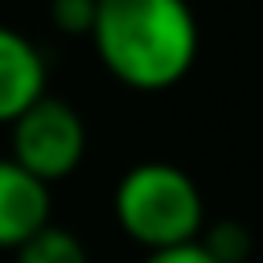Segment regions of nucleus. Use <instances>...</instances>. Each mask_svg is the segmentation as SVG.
I'll return each mask as SVG.
<instances>
[{"mask_svg":"<svg viewBox=\"0 0 263 263\" xmlns=\"http://www.w3.org/2000/svg\"><path fill=\"white\" fill-rule=\"evenodd\" d=\"M86 37L99 66L136 95H160L185 82L201 49L189 0H99Z\"/></svg>","mask_w":263,"mask_h":263,"instance_id":"f257e3e1","label":"nucleus"},{"mask_svg":"<svg viewBox=\"0 0 263 263\" xmlns=\"http://www.w3.org/2000/svg\"><path fill=\"white\" fill-rule=\"evenodd\" d=\"M111 218L140 251L197 242L205 230V197L197 181L168 160L132 164L111 189Z\"/></svg>","mask_w":263,"mask_h":263,"instance_id":"f03ea898","label":"nucleus"},{"mask_svg":"<svg viewBox=\"0 0 263 263\" xmlns=\"http://www.w3.org/2000/svg\"><path fill=\"white\" fill-rule=\"evenodd\" d=\"M8 156L41 185L66 181L86 156V123L74 103L41 95L8 123Z\"/></svg>","mask_w":263,"mask_h":263,"instance_id":"7ed1b4c3","label":"nucleus"},{"mask_svg":"<svg viewBox=\"0 0 263 263\" xmlns=\"http://www.w3.org/2000/svg\"><path fill=\"white\" fill-rule=\"evenodd\" d=\"M41 95H49V62L41 45L12 25H0V127H8Z\"/></svg>","mask_w":263,"mask_h":263,"instance_id":"20e7f679","label":"nucleus"},{"mask_svg":"<svg viewBox=\"0 0 263 263\" xmlns=\"http://www.w3.org/2000/svg\"><path fill=\"white\" fill-rule=\"evenodd\" d=\"M53 214V193L37 177H29L12 156H0V251H16L29 234H37Z\"/></svg>","mask_w":263,"mask_h":263,"instance_id":"39448f33","label":"nucleus"},{"mask_svg":"<svg viewBox=\"0 0 263 263\" xmlns=\"http://www.w3.org/2000/svg\"><path fill=\"white\" fill-rule=\"evenodd\" d=\"M12 263H90V251L74 230L45 222L37 234H29L12 251Z\"/></svg>","mask_w":263,"mask_h":263,"instance_id":"423d86ee","label":"nucleus"},{"mask_svg":"<svg viewBox=\"0 0 263 263\" xmlns=\"http://www.w3.org/2000/svg\"><path fill=\"white\" fill-rule=\"evenodd\" d=\"M197 242H201V247H205L218 263H247V259H251V247H255L251 230H247L242 222H234V218L205 226Z\"/></svg>","mask_w":263,"mask_h":263,"instance_id":"0eeeda50","label":"nucleus"},{"mask_svg":"<svg viewBox=\"0 0 263 263\" xmlns=\"http://www.w3.org/2000/svg\"><path fill=\"white\" fill-rule=\"evenodd\" d=\"M95 4L99 0H49V21L66 37H86L95 25Z\"/></svg>","mask_w":263,"mask_h":263,"instance_id":"6e6552de","label":"nucleus"},{"mask_svg":"<svg viewBox=\"0 0 263 263\" xmlns=\"http://www.w3.org/2000/svg\"><path fill=\"white\" fill-rule=\"evenodd\" d=\"M140 263H218L201 242H181V247H164V251H144Z\"/></svg>","mask_w":263,"mask_h":263,"instance_id":"1a4fd4ad","label":"nucleus"}]
</instances>
